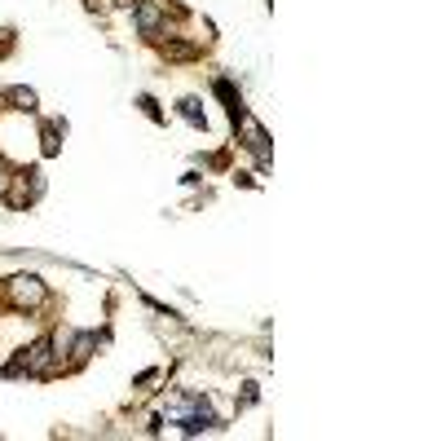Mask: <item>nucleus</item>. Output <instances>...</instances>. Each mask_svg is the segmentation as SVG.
<instances>
[{
  "instance_id": "7ed1b4c3",
  "label": "nucleus",
  "mask_w": 441,
  "mask_h": 441,
  "mask_svg": "<svg viewBox=\"0 0 441 441\" xmlns=\"http://www.w3.org/2000/svg\"><path fill=\"white\" fill-rule=\"evenodd\" d=\"M137 22H141V31H154V27H159V9H154V5H137Z\"/></svg>"
},
{
  "instance_id": "f257e3e1",
  "label": "nucleus",
  "mask_w": 441,
  "mask_h": 441,
  "mask_svg": "<svg viewBox=\"0 0 441 441\" xmlns=\"http://www.w3.org/2000/svg\"><path fill=\"white\" fill-rule=\"evenodd\" d=\"M9 296H14V305H44V282L35 273H22L9 282Z\"/></svg>"
},
{
  "instance_id": "39448f33",
  "label": "nucleus",
  "mask_w": 441,
  "mask_h": 441,
  "mask_svg": "<svg viewBox=\"0 0 441 441\" xmlns=\"http://www.w3.org/2000/svg\"><path fill=\"white\" fill-rule=\"evenodd\" d=\"M181 115L190 119V124H204V111H199V102L190 98V102H181Z\"/></svg>"
},
{
  "instance_id": "423d86ee",
  "label": "nucleus",
  "mask_w": 441,
  "mask_h": 441,
  "mask_svg": "<svg viewBox=\"0 0 441 441\" xmlns=\"http://www.w3.org/2000/svg\"><path fill=\"white\" fill-rule=\"evenodd\" d=\"M5 190H9V168L0 163V195H5Z\"/></svg>"
},
{
  "instance_id": "f03ea898",
  "label": "nucleus",
  "mask_w": 441,
  "mask_h": 441,
  "mask_svg": "<svg viewBox=\"0 0 441 441\" xmlns=\"http://www.w3.org/2000/svg\"><path fill=\"white\" fill-rule=\"evenodd\" d=\"M49 349H53L49 340H35L31 349L22 353L18 362H14V371H22V366H27V371H44V366H49Z\"/></svg>"
},
{
  "instance_id": "20e7f679",
  "label": "nucleus",
  "mask_w": 441,
  "mask_h": 441,
  "mask_svg": "<svg viewBox=\"0 0 441 441\" xmlns=\"http://www.w3.org/2000/svg\"><path fill=\"white\" fill-rule=\"evenodd\" d=\"M5 98H9V102H18V111H31V106H35V93H31V89H9Z\"/></svg>"
}]
</instances>
